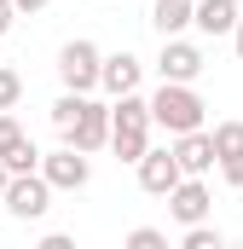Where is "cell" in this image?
Listing matches in <instances>:
<instances>
[{
  "mask_svg": "<svg viewBox=\"0 0 243 249\" xmlns=\"http://www.w3.org/2000/svg\"><path fill=\"white\" fill-rule=\"evenodd\" d=\"M139 75H145V64L133 58V53H110V58H104V75H99V87H104L110 99H122V93H139Z\"/></svg>",
  "mask_w": 243,
  "mask_h": 249,
  "instance_id": "11",
  "label": "cell"
},
{
  "mask_svg": "<svg viewBox=\"0 0 243 249\" xmlns=\"http://www.w3.org/2000/svg\"><path fill=\"white\" fill-rule=\"evenodd\" d=\"M6 168H12V174H35V168H41V151H35V145L23 139V145H17V151L6 157Z\"/></svg>",
  "mask_w": 243,
  "mask_h": 249,
  "instance_id": "17",
  "label": "cell"
},
{
  "mask_svg": "<svg viewBox=\"0 0 243 249\" xmlns=\"http://www.w3.org/2000/svg\"><path fill=\"white\" fill-rule=\"evenodd\" d=\"M23 139H29V133L17 127V116H12V110H0V157H12V151H17Z\"/></svg>",
  "mask_w": 243,
  "mask_h": 249,
  "instance_id": "16",
  "label": "cell"
},
{
  "mask_svg": "<svg viewBox=\"0 0 243 249\" xmlns=\"http://www.w3.org/2000/svg\"><path fill=\"white\" fill-rule=\"evenodd\" d=\"M12 18H23V12H17V6H12V0H0V35H6V29H12Z\"/></svg>",
  "mask_w": 243,
  "mask_h": 249,
  "instance_id": "21",
  "label": "cell"
},
{
  "mask_svg": "<svg viewBox=\"0 0 243 249\" xmlns=\"http://www.w3.org/2000/svg\"><path fill=\"white\" fill-rule=\"evenodd\" d=\"M6 186H12V168H6V157H0V197H6Z\"/></svg>",
  "mask_w": 243,
  "mask_h": 249,
  "instance_id": "23",
  "label": "cell"
},
{
  "mask_svg": "<svg viewBox=\"0 0 243 249\" xmlns=\"http://www.w3.org/2000/svg\"><path fill=\"white\" fill-rule=\"evenodd\" d=\"M185 23H197V6H191V0H156V6H151V29H156L162 41L180 35Z\"/></svg>",
  "mask_w": 243,
  "mask_h": 249,
  "instance_id": "13",
  "label": "cell"
},
{
  "mask_svg": "<svg viewBox=\"0 0 243 249\" xmlns=\"http://www.w3.org/2000/svg\"><path fill=\"white\" fill-rule=\"evenodd\" d=\"M64 145H75V151H104L110 145V105H93V99H81V110H75V122L64 127Z\"/></svg>",
  "mask_w": 243,
  "mask_h": 249,
  "instance_id": "5",
  "label": "cell"
},
{
  "mask_svg": "<svg viewBox=\"0 0 243 249\" xmlns=\"http://www.w3.org/2000/svg\"><path fill=\"white\" fill-rule=\"evenodd\" d=\"M17 99H23V75H17V70H6V64H0V110H12V105H17Z\"/></svg>",
  "mask_w": 243,
  "mask_h": 249,
  "instance_id": "18",
  "label": "cell"
},
{
  "mask_svg": "<svg viewBox=\"0 0 243 249\" xmlns=\"http://www.w3.org/2000/svg\"><path fill=\"white\" fill-rule=\"evenodd\" d=\"M232 47H238V58H243V18H238V29H232Z\"/></svg>",
  "mask_w": 243,
  "mask_h": 249,
  "instance_id": "24",
  "label": "cell"
},
{
  "mask_svg": "<svg viewBox=\"0 0 243 249\" xmlns=\"http://www.w3.org/2000/svg\"><path fill=\"white\" fill-rule=\"evenodd\" d=\"M208 209H214V197L203 186V174H185L180 186L168 191V214L180 220V226H197V220H208Z\"/></svg>",
  "mask_w": 243,
  "mask_h": 249,
  "instance_id": "8",
  "label": "cell"
},
{
  "mask_svg": "<svg viewBox=\"0 0 243 249\" xmlns=\"http://www.w3.org/2000/svg\"><path fill=\"white\" fill-rule=\"evenodd\" d=\"M133 168H139V186L151 191V197H168V191L185 180V168H180V157H174V145H168V151H145Z\"/></svg>",
  "mask_w": 243,
  "mask_h": 249,
  "instance_id": "7",
  "label": "cell"
},
{
  "mask_svg": "<svg viewBox=\"0 0 243 249\" xmlns=\"http://www.w3.org/2000/svg\"><path fill=\"white\" fill-rule=\"evenodd\" d=\"M12 6H17V12H23V18H35V12H47V6H52V0H12Z\"/></svg>",
  "mask_w": 243,
  "mask_h": 249,
  "instance_id": "22",
  "label": "cell"
},
{
  "mask_svg": "<svg viewBox=\"0 0 243 249\" xmlns=\"http://www.w3.org/2000/svg\"><path fill=\"white\" fill-rule=\"evenodd\" d=\"M99 75H104V53H99L93 41H64L58 47V81L69 93H93Z\"/></svg>",
  "mask_w": 243,
  "mask_h": 249,
  "instance_id": "3",
  "label": "cell"
},
{
  "mask_svg": "<svg viewBox=\"0 0 243 249\" xmlns=\"http://www.w3.org/2000/svg\"><path fill=\"white\" fill-rule=\"evenodd\" d=\"M214 157H243V122H220L214 127Z\"/></svg>",
  "mask_w": 243,
  "mask_h": 249,
  "instance_id": "14",
  "label": "cell"
},
{
  "mask_svg": "<svg viewBox=\"0 0 243 249\" xmlns=\"http://www.w3.org/2000/svg\"><path fill=\"white\" fill-rule=\"evenodd\" d=\"M127 249H168V232H156V226H133V232H127Z\"/></svg>",
  "mask_w": 243,
  "mask_h": 249,
  "instance_id": "19",
  "label": "cell"
},
{
  "mask_svg": "<svg viewBox=\"0 0 243 249\" xmlns=\"http://www.w3.org/2000/svg\"><path fill=\"white\" fill-rule=\"evenodd\" d=\"M174 157H180L185 174H208L220 157H214V133H203V127H191V133H174Z\"/></svg>",
  "mask_w": 243,
  "mask_h": 249,
  "instance_id": "10",
  "label": "cell"
},
{
  "mask_svg": "<svg viewBox=\"0 0 243 249\" xmlns=\"http://www.w3.org/2000/svg\"><path fill=\"white\" fill-rule=\"evenodd\" d=\"M238 0H197V29L203 35H232L238 29Z\"/></svg>",
  "mask_w": 243,
  "mask_h": 249,
  "instance_id": "12",
  "label": "cell"
},
{
  "mask_svg": "<svg viewBox=\"0 0 243 249\" xmlns=\"http://www.w3.org/2000/svg\"><path fill=\"white\" fill-rule=\"evenodd\" d=\"M203 93L191 87V81H162L156 93H151V116L156 127H168V133H191V127H203Z\"/></svg>",
  "mask_w": 243,
  "mask_h": 249,
  "instance_id": "2",
  "label": "cell"
},
{
  "mask_svg": "<svg viewBox=\"0 0 243 249\" xmlns=\"http://www.w3.org/2000/svg\"><path fill=\"white\" fill-rule=\"evenodd\" d=\"M6 214L12 220H41L47 209H52V180L35 168V174H12V186H6Z\"/></svg>",
  "mask_w": 243,
  "mask_h": 249,
  "instance_id": "4",
  "label": "cell"
},
{
  "mask_svg": "<svg viewBox=\"0 0 243 249\" xmlns=\"http://www.w3.org/2000/svg\"><path fill=\"white\" fill-rule=\"evenodd\" d=\"M156 75H162V81H197V75H203V47L168 35V41H162V58H156Z\"/></svg>",
  "mask_w": 243,
  "mask_h": 249,
  "instance_id": "9",
  "label": "cell"
},
{
  "mask_svg": "<svg viewBox=\"0 0 243 249\" xmlns=\"http://www.w3.org/2000/svg\"><path fill=\"white\" fill-rule=\"evenodd\" d=\"M151 99H139V93H122L116 105H110V151H116V162H139L145 151H151Z\"/></svg>",
  "mask_w": 243,
  "mask_h": 249,
  "instance_id": "1",
  "label": "cell"
},
{
  "mask_svg": "<svg viewBox=\"0 0 243 249\" xmlns=\"http://www.w3.org/2000/svg\"><path fill=\"white\" fill-rule=\"evenodd\" d=\"M180 249H220V232H214L208 220H197V226H185V238H180Z\"/></svg>",
  "mask_w": 243,
  "mask_h": 249,
  "instance_id": "15",
  "label": "cell"
},
{
  "mask_svg": "<svg viewBox=\"0 0 243 249\" xmlns=\"http://www.w3.org/2000/svg\"><path fill=\"white\" fill-rule=\"evenodd\" d=\"M41 174L52 180V191H81L87 180H93V162H87V151L58 145V151H47V157H41Z\"/></svg>",
  "mask_w": 243,
  "mask_h": 249,
  "instance_id": "6",
  "label": "cell"
},
{
  "mask_svg": "<svg viewBox=\"0 0 243 249\" xmlns=\"http://www.w3.org/2000/svg\"><path fill=\"white\" fill-rule=\"evenodd\" d=\"M220 174H226L232 191H243V157H220Z\"/></svg>",
  "mask_w": 243,
  "mask_h": 249,
  "instance_id": "20",
  "label": "cell"
}]
</instances>
